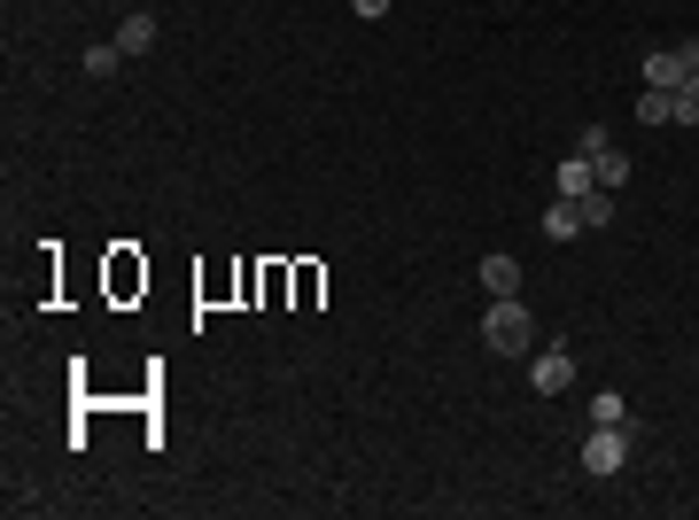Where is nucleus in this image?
Listing matches in <instances>:
<instances>
[{
    "instance_id": "nucleus-1",
    "label": "nucleus",
    "mask_w": 699,
    "mask_h": 520,
    "mask_svg": "<svg viewBox=\"0 0 699 520\" xmlns=\"http://www.w3.org/2000/svg\"><path fill=\"white\" fill-rule=\"evenodd\" d=\"M482 342L497 358H529L537 350V319L520 311V296H490V311H482Z\"/></svg>"
},
{
    "instance_id": "nucleus-2",
    "label": "nucleus",
    "mask_w": 699,
    "mask_h": 520,
    "mask_svg": "<svg viewBox=\"0 0 699 520\" xmlns=\"http://www.w3.org/2000/svg\"><path fill=\"white\" fill-rule=\"evenodd\" d=\"M630 459V436L622 427H591V443H583V474H622Z\"/></svg>"
},
{
    "instance_id": "nucleus-3",
    "label": "nucleus",
    "mask_w": 699,
    "mask_h": 520,
    "mask_svg": "<svg viewBox=\"0 0 699 520\" xmlns=\"http://www.w3.org/2000/svg\"><path fill=\"white\" fill-rule=\"evenodd\" d=\"M645 85H661V94L691 85V62H684V47H661V55H645Z\"/></svg>"
},
{
    "instance_id": "nucleus-4",
    "label": "nucleus",
    "mask_w": 699,
    "mask_h": 520,
    "mask_svg": "<svg viewBox=\"0 0 699 520\" xmlns=\"http://www.w3.org/2000/svg\"><path fill=\"white\" fill-rule=\"evenodd\" d=\"M529 381H537L545 396H560V389L575 381V358H568V350H560V342H552V350H537V366H529Z\"/></svg>"
},
{
    "instance_id": "nucleus-5",
    "label": "nucleus",
    "mask_w": 699,
    "mask_h": 520,
    "mask_svg": "<svg viewBox=\"0 0 699 520\" xmlns=\"http://www.w3.org/2000/svg\"><path fill=\"white\" fill-rule=\"evenodd\" d=\"M575 210H583V233L615 226V187H583V195H575Z\"/></svg>"
},
{
    "instance_id": "nucleus-6",
    "label": "nucleus",
    "mask_w": 699,
    "mask_h": 520,
    "mask_svg": "<svg viewBox=\"0 0 699 520\" xmlns=\"http://www.w3.org/2000/svg\"><path fill=\"white\" fill-rule=\"evenodd\" d=\"M482 288L490 296H520V256H482Z\"/></svg>"
},
{
    "instance_id": "nucleus-7",
    "label": "nucleus",
    "mask_w": 699,
    "mask_h": 520,
    "mask_svg": "<svg viewBox=\"0 0 699 520\" xmlns=\"http://www.w3.org/2000/svg\"><path fill=\"white\" fill-rule=\"evenodd\" d=\"M117 47H125V62H140V55L156 47V16H125V24H117Z\"/></svg>"
},
{
    "instance_id": "nucleus-8",
    "label": "nucleus",
    "mask_w": 699,
    "mask_h": 520,
    "mask_svg": "<svg viewBox=\"0 0 699 520\" xmlns=\"http://www.w3.org/2000/svg\"><path fill=\"white\" fill-rule=\"evenodd\" d=\"M552 187H560V195H583V187H598V171H591V155H583V148H575V155L552 171Z\"/></svg>"
},
{
    "instance_id": "nucleus-9",
    "label": "nucleus",
    "mask_w": 699,
    "mask_h": 520,
    "mask_svg": "<svg viewBox=\"0 0 699 520\" xmlns=\"http://www.w3.org/2000/svg\"><path fill=\"white\" fill-rule=\"evenodd\" d=\"M545 233H552V241H575V233H583V210H575V195H560V203L545 210Z\"/></svg>"
},
{
    "instance_id": "nucleus-10",
    "label": "nucleus",
    "mask_w": 699,
    "mask_h": 520,
    "mask_svg": "<svg viewBox=\"0 0 699 520\" xmlns=\"http://www.w3.org/2000/svg\"><path fill=\"white\" fill-rule=\"evenodd\" d=\"M638 125H676V94L645 85V94H638Z\"/></svg>"
},
{
    "instance_id": "nucleus-11",
    "label": "nucleus",
    "mask_w": 699,
    "mask_h": 520,
    "mask_svg": "<svg viewBox=\"0 0 699 520\" xmlns=\"http://www.w3.org/2000/svg\"><path fill=\"white\" fill-rule=\"evenodd\" d=\"M622 419H630L622 389H598V396H591V427H622Z\"/></svg>"
},
{
    "instance_id": "nucleus-12",
    "label": "nucleus",
    "mask_w": 699,
    "mask_h": 520,
    "mask_svg": "<svg viewBox=\"0 0 699 520\" xmlns=\"http://www.w3.org/2000/svg\"><path fill=\"white\" fill-rule=\"evenodd\" d=\"M78 62H85V78H117V70H125V47H117V39H110V47H85Z\"/></svg>"
},
{
    "instance_id": "nucleus-13",
    "label": "nucleus",
    "mask_w": 699,
    "mask_h": 520,
    "mask_svg": "<svg viewBox=\"0 0 699 520\" xmlns=\"http://www.w3.org/2000/svg\"><path fill=\"white\" fill-rule=\"evenodd\" d=\"M676 125H699V85H676Z\"/></svg>"
},
{
    "instance_id": "nucleus-14",
    "label": "nucleus",
    "mask_w": 699,
    "mask_h": 520,
    "mask_svg": "<svg viewBox=\"0 0 699 520\" xmlns=\"http://www.w3.org/2000/svg\"><path fill=\"white\" fill-rule=\"evenodd\" d=\"M350 9H358L366 24H381V16H389V0H350Z\"/></svg>"
},
{
    "instance_id": "nucleus-15",
    "label": "nucleus",
    "mask_w": 699,
    "mask_h": 520,
    "mask_svg": "<svg viewBox=\"0 0 699 520\" xmlns=\"http://www.w3.org/2000/svg\"><path fill=\"white\" fill-rule=\"evenodd\" d=\"M684 62H691V85H699V39H684Z\"/></svg>"
}]
</instances>
